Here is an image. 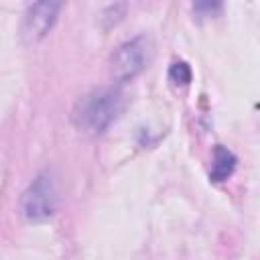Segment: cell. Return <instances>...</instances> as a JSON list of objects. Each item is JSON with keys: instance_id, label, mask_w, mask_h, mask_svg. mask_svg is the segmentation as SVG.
<instances>
[{"instance_id": "obj_1", "label": "cell", "mask_w": 260, "mask_h": 260, "mask_svg": "<svg viewBox=\"0 0 260 260\" xmlns=\"http://www.w3.org/2000/svg\"><path fill=\"white\" fill-rule=\"evenodd\" d=\"M124 110V95L114 87H102L85 95L73 114L79 130L87 134H102Z\"/></svg>"}, {"instance_id": "obj_2", "label": "cell", "mask_w": 260, "mask_h": 260, "mask_svg": "<svg viewBox=\"0 0 260 260\" xmlns=\"http://www.w3.org/2000/svg\"><path fill=\"white\" fill-rule=\"evenodd\" d=\"M150 57H152L150 41L144 37H136L120 45L118 51L112 55V75L118 81L134 79L148 65Z\"/></svg>"}, {"instance_id": "obj_3", "label": "cell", "mask_w": 260, "mask_h": 260, "mask_svg": "<svg viewBox=\"0 0 260 260\" xmlns=\"http://www.w3.org/2000/svg\"><path fill=\"white\" fill-rule=\"evenodd\" d=\"M55 185L49 175H41L22 197V211L28 219H45L55 211Z\"/></svg>"}, {"instance_id": "obj_4", "label": "cell", "mask_w": 260, "mask_h": 260, "mask_svg": "<svg viewBox=\"0 0 260 260\" xmlns=\"http://www.w3.org/2000/svg\"><path fill=\"white\" fill-rule=\"evenodd\" d=\"M59 8H61V4H57V2H41V4H35L28 10L26 18H24V28H22L24 30V37L28 41L41 39L53 26Z\"/></svg>"}, {"instance_id": "obj_5", "label": "cell", "mask_w": 260, "mask_h": 260, "mask_svg": "<svg viewBox=\"0 0 260 260\" xmlns=\"http://www.w3.org/2000/svg\"><path fill=\"white\" fill-rule=\"evenodd\" d=\"M234 169H236V156L228 148L217 144L213 150V162H211V173H209L211 181H225L234 173Z\"/></svg>"}, {"instance_id": "obj_6", "label": "cell", "mask_w": 260, "mask_h": 260, "mask_svg": "<svg viewBox=\"0 0 260 260\" xmlns=\"http://www.w3.org/2000/svg\"><path fill=\"white\" fill-rule=\"evenodd\" d=\"M171 79L175 81V83H183V85H187L189 81H191V69H189V65L187 63H173V67H171Z\"/></svg>"}]
</instances>
